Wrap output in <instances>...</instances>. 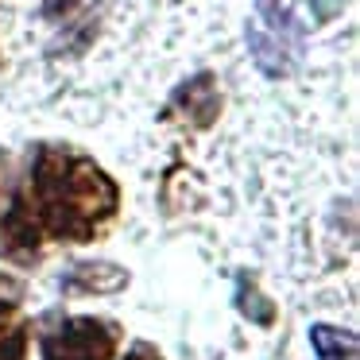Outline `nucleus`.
I'll return each instance as SVG.
<instances>
[{
    "label": "nucleus",
    "mask_w": 360,
    "mask_h": 360,
    "mask_svg": "<svg viewBox=\"0 0 360 360\" xmlns=\"http://www.w3.org/2000/svg\"><path fill=\"white\" fill-rule=\"evenodd\" d=\"M117 182L66 148H39L27 174V213L55 240H89L117 213Z\"/></svg>",
    "instance_id": "1"
},
{
    "label": "nucleus",
    "mask_w": 360,
    "mask_h": 360,
    "mask_svg": "<svg viewBox=\"0 0 360 360\" xmlns=\"http://www.w3.org/2000/svg\"><path fill=\"white\" fill-rule=\"evenodd\" d=\"M337 8L341 0H256L248 43L264 74H287L302 51V35L326 24Z\"/></svg>",
    "instance_id": "2"
},
{
    "label": "nucleus",
    "mask_w": 360,
    "mask_h": 360,
    "mask_svg": "<svg viewBox=\"0 0 360 360\" xmlns=\"http://www.w3.org/2000/svg\"><path fill=\"white\" fill-rule=\"evenodd\" d=\"M120 333L101 318H58L39 333L43 360H112Z\"/></svg>",
    "instance_id": "3"
},
{
    "label": "nucleus",
    "mask_w": 360,
    "mask_h": 360,
    "mask_svg": "<svg viewBox=\"0 0 360 360\" xmlns=\"http://www.w3.org/2000/svg\"><path fill=\"white\" fill-rule=\"evenodd\" d=\"M310 345L318 352V360H356V333L337 326H310Z\"/></svg>",
    "instance_id": "4"
},
{
    "label": "nucleus",
    "mask_w": 360,
    "mask_h": 360,
    "mask_svg": "<svg viewBox=\"0 0 360 360\" xmlns=\"http://www.w3.org/2000/svg\"><path fill=\"white\" fill-rule=\"evenodd\" d=\"M0 360H27V329L16 321L12 302L0 298Z\"/></svg>",
    "instance_id": "5"
},
{
    "label": "nucleus",
    "mask_w": 360,
    "mask_h": 360,
    "mask_svg": "<svg viewBox=\"0 0 360 360\" xmlns=\"http://www.w3.org/2000/svg\"><path fill=\"white\" fill-rule=\"evenodd\" d=\"M124 360H163V356H159L151 345H132V349L124 352Z\"/></svg>",
    "instance_id": "6"
}]
</instances>
